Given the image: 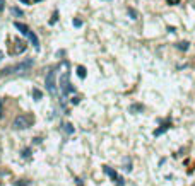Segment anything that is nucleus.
I'll list each match as a JSON object with an SVG mask.
<instances>
[{
	"instance_id": "f257e3e1",
	"label": "nucleus",
	"mask_w": 195,
	"mask_h": 186,
	"mask_svg": "<svg viewBox=\"0 0 195 186\" xmlns=\"http://www.w3.org/2000/svg\"><path fill=\"white\" fill-rule=\"evenodd\" d=\"M33 58H28V60H24L21 63H15V65H10V67H5V69L0 70V77H5V75H10V74H22V72H26L28 69L33 67Z\"/></svg>"
},
{
	"instance_id": "20e7f679",
	"label": "nucleus",
	"mask_w": 195,
	"mask_h": 186,
	"mask_svg": "<svg viewBox=\"0 0 195 186\" xmlns=\"http://www.w3.org/2000/svg\"><path fill=\"white\" fill-rule=\"evenodd\" d=\"M26 36L29 38V41H31V44L38 48V44H40V41H38V38H36V34H34V33H33V31H28V34H26Z\"/></svg>"
},
{
	"instance_id": "2eb2a0df",
	"label": "nucleus",
	"mask_w": 195,
	"mask_h": 186,
	"mask_svg": "<svg viewBox=\"0 0 195 186\" xmlns=\"http://www.w3.org/2000/svg\"><path fill=\"white\" fill-rule=\"evenodd\" d=\"M21 2H26V4H29V0H21Z\"/></svg>"
},
{
	"instance_id": "6e6552de",
	"label": "nucleus",
	"mask_w": 195,
	"mask_h": 186,
	"mask_svg": "<svg viewBox=\"0 0 195 186\" xmlns=\"http://www.w3.org/2000/svg\"><path fill=\"white\" fill-rule=\"evenodd\" d=\"M33 96H34V99H41L43 94H41V92H40L38 89H34V90H33Z\"/></svg>"
},
{
	"instance_id": "f03ea898",
	"label": "nucleus",
	"mask_w": 195,
	"mask_h": 186,
	"mask_svg": "<svg viewBox=\"0 0 195 186\" xmlns=\"http://www.w3.org/2000/svg\"><path fill=\"white\" fill-rule=\"evenodd\" d=\"M29 125H31V118L21 115V116H17L14 121H12V128H14V130H24V128H28Z\"/></svg>"
},
{
	"instance_id": "f8f14e48",
	"label": "nucleus",
	"mask_w": 195,
	"mask_h": 186,
	"mask_svg": "<svg viewBox=\"0 0 195 186\" xmlns=\"http://www.w3.org/2000/svg\"><path fill=\"white\" fill-rule=\"evenodd\" d=\"M168 2H169L171 5H178V4H180V0H168Z\"/></svg>"
},
{
	"instance_id": "1a4fd4ad",
	"label": "nucleus",
	"mask_w": 195,
	"mask_h": 186,
	"mask_svg": "<svg viewBox=\"0 0 195 186\" xmlns=\"http://www.w3.org/2000/svg\"><path fill=\"white\" fill-rule=\"evenodd\" d=\"M128 14L132 15V19H137V12H135L133 9H128Z\"/></svg>"
},
{
	"instance_id": "9d476101",
	"label": "nucleus",
	"mask_w": 195,
	"mask_h": 186,
	"mask_svg": "<svg viewBox=\"0 0 195 186\" xmlns=\"http://www.w3.org/2000/svg\"><path fill=\"white\" fill-rule=\"evenodd\" d=\"M12 14H14V15H19V17H21V15H22V12H21V10H19V9H12Z\"/></svg>"
},
{
	"instance_id": "39448f33",
	"label": "nucleus",
	"mask_w": 195,
	"mask_h": 186,
	"mask_svg": "<svg viewBox=\"0 0 195 186\" xmlns=\"http://www.w3.org/2000/svg\"><path fill=\"white\" fill-rule=\"evenodd\" d=\"M14 26L19 29V31H21L22 34H28V31H29L28 26H24V24H21V22H14Z\"/></svg>"
},
{
	"instance_id": "0eeeda50",
	"label": "nucleus",
	"mask_w": 195,
	"mask_h": 186,
	"mask_svg": "<svg viewBox=\"0 0 195 186\" xmlns=\"http://www.w3.org/2000/svg\"><path fill=\"white\" fill-rule=\"evenodd\" d=\"M105 171H106V174H110V176H111L113 179H117V172H115V171H111V169H110V167H106Z\"/></svg>"
},
{
	"instance_id": "4468645a",
	"label": "nucleus",
	"mask_w": 195,
	"mask_h": 186,
	"mask_svg": "<svg viewBox=\"0 0 195 186\" xmlns=\"http://www.w3.org/2000/svg\"><path fill=\"white\" fill-rule=\"evenodd\" d=\"M4 10V0H0V12Z\"/></svg>"
},
{
	"instance_id": "ddd939ff",
	"label": "nucleus",
	"mask_w": 195,
	"mask_h": 186,
	"mask_svg": "<svg viewBox=\"0 0 195 186\" xmlns=\"http://www.w3.org/2000/svg\"><path fill=\"white\" fill-rule=\"evenodd\" d=\"M81 24H82V22L79 21V19H76V21H74V26H76V28H79V26H81Z\"/></svg>"
},
{
	"instance_id": "423d86ee",
	"label": "nucleus",
	"mask_w": 195,
	"mask_h": 186,
	"mask_svg": "<svg viewBox=\"0 0 195 186\" xmlns=\"http://www.w3.org/2000/svg\"><path fill=\"white\" fill-rule=\"evenodd\" d=\"M77 75L79 77H86V69H84V67H79V69H77Z\"/></svg>"
},
{
	"instance_id": "9b49d317",
	"label": "nucleus",
	"mask_w": 195,
	"mask_h": 186,
	"mask_svg": "<svg viewBox=\"0 0 195 186\" xmlns=\"http://www.w3.org/2000/svg\"><path fill=\"white\" fill-rule=\"evenodd\" d=\"M178 48H180V50H187L188 48V43H180V44H178Z\"/></svg>"
},
{
	"instance_id": "7ed1b4c3",
	"label": "nucleus",
	"mask_w": 195,
	"mask_h": 186,
	"mask_svg": "<svg viewBox=\"0 0 195 186\" xmlns=\"http://www.w3.org/2000/svg\"><path fill=\"white\" fill-rule=\"evenodd\" d=\"M46 89H48L50 92L55 90V72H53V70L46 75Z\"/></svg>"
}]
</instances>
